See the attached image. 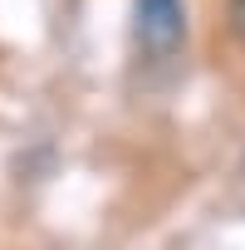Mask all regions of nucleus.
<instances>
[{
  "instance_id": "obj_2",
  "label": "nucleus",
  "mask_w": 245,
  "mask_h": 250,
  "mask_svg": "<svg viewBox=\"0 0 245 250\" xmlns=\"http://www.w3.org/2000/svg\"><path fill=\"white\" fill-rule=\"evenodd\" d=\"M230 20H235V30L245 35V0H230Z\"/></svg>"
},
{
  "instance_id": "obj_1",
  "label": "nucleus",
  "mask_w": 245,
  "mask_h": 250,
  "mask_svg": "<svg viewBox=\"0 0 245 250\" xmlns=\"http://www.w3.org/2000/svg\"><path fill=\"white\" fill-rule=\"evenodd\" d=\"M133 30L147 54H172L186 44V0H133Z\"/></svg>"
}]
</instances>
